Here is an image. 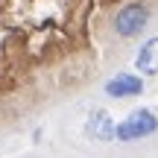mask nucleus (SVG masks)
<instances>
[{
	"mask_svg": "<svg viewBox=\"0 0 158 158\" xmlns=\"http://www.w3.org/2000/svg\"><path fill=\"white\" fill-rule=\"evenodd\" d=\"M85 132H88V138H94V141H114V138H117V126L108 117V111H91L88 123H85Z\"/></svg>",
	"mask_w": 158,
	"mask_h": 158,
	"instance_id": "nucleus-3",
	"label": "nucleus"
},
{
	"mask_svg": "<svg viewBox=\"0 0 158 158\" xmlns=\"http://www.w3.org/2000/svg\"><path fill=\"white\" fill-rule=\"evenodd\" d=\"M141 91H143V82L132 73H117L114 79H108V85H106L108 97H135Z\"/></svg>",
	"mask_w": 158,
	"mask_h": 158,
	"instance_id": "nucleus-4",
	"label": "nucleus"
},
{
	"mask_svg": "<svg viewBox=\"0 0 158 158\" xmlns=\"http://www.w3.org/2000/svg\"><path fill=\"white\" fill-rule=\"evenodd\" d=\"M155 129H158V117L147 108H138L117 126V141H138V138L152 135Z\"/></svg>",
	"mask_w": 158,
	"mask_h": 158,
	"instance_id": "nucleus-1",
	"label": "nucleus"
},
{
	"mask_svg": "<svg viewBox=\"0 0 158 158\" xmlns=\"http://www.w3.org/2000/svg\"><path fill=\"white\" fill-rule=\"evenodd\" d=\"M135 68L147 76H155L158 73V35L149 38L147 44L138 50V59H135Z\"/></svg>",
	"mask_w": 158,
	"mask_h": 158,
	"instance_id": "nucleus-5",
	"label": "nucleus"
},
{
	"mask_svg": "<svg viewBox=\"0 0 158 158\" xmlns=\"http://www.w3.org/2000/svg\"><path fill=\"white\" fill-rule=\"evenodd\" d=\"M149 21V12L143 3H126L123 9L117 12V18H114V29H117L123 38H132V35H138L143 27H147Z\"/></svg>",
	"mask_w": 158,
	"mask_h": 158,
	"instance_id": "nucleus-2",
	"label": "nucleus"
}]
</instances>
